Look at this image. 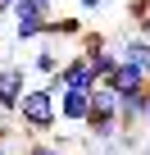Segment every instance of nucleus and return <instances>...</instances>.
<instances>
[{"mask_svg": "<svg viewBox=\"0 0 150 155\" xmlns=\"http://www.w3.org/2000/svg\"><path fill=\"white\" fill-rule=\"evenodd\" d=\"M59 82H64V91H91V87H96V73H91L87 55L64 59V64H59Z\"/></svg>", "mask_w": 150, "mask_h": 155, "instance_id": "nucleus-5", "label": "nucleus"}, {"mask_svg": "<svg viewBox=\"0 0 150 155\" xmlns=\"http://www.w3.org/2000/svg\"><path fill=\"white\" fill-rule=\"evenodd\" d=\"M78 32H82L78 18H46V28H41V37H78Z\"/></svg>", "mask_w": 150, "mask_h": 155, "instance_id": "nucleus-12", "label": "nucleus"}, {"mask_svg": "<svg viewBox=\"0 0 150 155\" xmlns=\"http://www.w3.org/2000/svg\"><path fill=\"white\" fill-rule=\"evenodd\" d=\"M14 119H18V128H27V132H50V128L59 123L55 91H50V87H27L23 101H18V110H14Z\"/></svg>", "mask_w": 150, "mask_h": 155, "instance_id": "nucleus-2", "label": "nucleus"}, {"mask_svg": "<svg viewBox=\"0 0 150 155\" xmlns=\"http://www.w3.org/2000/svg\"><path fill=\"white\" fill-rule=\"evenodd\" d=\"M23 91H27V68L23 64H5V78H0V114L5 119H14Z\"/></svg>", "mask_w": 150, "mask_h": 155, "instance_id": "nucleus-4", "label": "nucleus"}, {"mask_svg": "<svg viewBox=\"0 0 150 155\" xmlns=\"http://www.w3.org/2000/svg\"><path fill=\"white\" fill-rule=\"evenodd\" d=\"M145 155H150V150H145Z\"/></svg>", "mask_w": 150, "mask_h": 155, "instance_id": "nucleus-20", "label": "nucleus"}, {"mask_svg": "<svg viewBox=\"0 0 150 155\" xmlns=\"http://www.w3.org/2000/svg\"><path fill=\"white\" fill-rule=\"evenodd\" d=\"M9 5H14V0H0V9H9Z\"/></svg>", "mask_w": 150, "mask_h": 155, "instance_id": "nucleus-18", "label": "nucleus"}, {"mask_svg": "<svg viewBox=\"0 0 150 155\" xmlns=\"http://www.w3.org/2000/svg\"><path fill=\"white\" fill-rule=\"evenodd\" d=\"M109 87H114V91H127V87H150V78H145L141 68H132L127 59H118V68L109 73Z\"/></svg>", "mask_w": 150, "mask_h": 155, "instance_id": "nucleus-9", "label": "nucleus"}, {"mask_svg": "<svg viewBox=\"0 0 150 155\" xmlns=\"http://www.w3.org/2000/svg\"><path fill=\"white\" fill-rule=\"evenodd\" d=\"M87 55V64H91V73H96V82H109V73L118 68V50H82Z\"/></svg>", "mask_w": 150, "mask_h": 155, "instance_id": "nucleus-10", "label": "nucleus"}, {"mask_svg": "<svg viewBox=\"0 0 150 155\" xmlns=\"http://www.w3.org/2000/svg\"><path fill=\"white\" fill-rule=\"evenodd\" d=\"M27 68H37L41 78H55V73H59V50H50V46H41V50L32 55V64H27Z\"/></svg>", "mask_w": 150, "mask_h": 155, "instance_id": "nucleus-11", "label": "nucleus"}, {"mask_svg": "<svg viewBox=\"0 0 150 155\" xmlns=\"http://www.w3.org/2000/svg\"><path fill=\"white\" fill-rule=\"evenodd\" d=\"M0 78H5V59H0Z\"/></svg>", "mask_w": 150, "mask_h": 155, "instance_id": "nucleus-19", "label": "nucleus"}, {"mask_svg": "<svg viewBox=\"0 0 150 155\" xmlns=\"http://www.w3.org/2000/svg\"><path fill=\"white\" fill-rule=\"evenodd\" d=\"M136 23H141V37L150 41V14H145V18H136Z\"/></svg>", "mask_w": 150, "mask_h": 155, "instance_id": "nucleus-15", "label": "nucleus"}, {"mask_svg": "<svg viewBox=\"0 0 150 155\" xmlns=\"http://www.w3.org/2000/svg\"><path fill=\"white\" fill-rule=\"evenodd\" d=\"M141 110H145V87H127V91H118V123H123V128L141 123Z\"/></svg>", "mask_w": 150, "mask_h": 155, "instance_id": "nucleus-7", "label": "nucleus"}, {"mask_svg": "<svg viewBox=\"0 0 150 155\" xmlns=\"http://www.w3.org/2000/svg\"><path fill=\"white\" fill-rule=\"evenodd\" d=\"M132 14H136V18H145V14H150V0H132Z\"/></svg>", "mask_w": 150, "mask_h": 155, "instance_id": "nucleus-14", "label": "nucleus"}, {"mask_svg": "<svg viewBox=\"0 0 150 155\" xmlns=\"http://www.w3.org/2000/svg\"><path fill=\"white\" fill-rule=\"evenodd\" d=\"M82 128H87L91 137H100V141H109V137L123 128V123H118V91H114L109 82H96V87H91V105H87Z\"/></svg>", "mask_w": 150, "mask_h": 155, "instance_id": "nucleus-1", "label": "nucleus"}, {"mask_svg": "<svg viewBox=\"0 0 150 155\" xmlns=\"http://www.w3.org/2000/svg\"><path fill=\"white\" fill-rule=\"evenodd\" d=\"M87 105H91V91H59L55 96V110L64 123H82L87 119Z\"/></svg>", "mask_w": 150, "mask_h": 155, "instance_id": "nucleus-6", "label": "nucleus"}, {"mask_svg": "<svg viewBox=\"0 0 150 155\" xmlns=\"http://www.w3.org/2000/svg\"><path fill=\"white\" fill-rule=\"evenodd\" d=\"M78 5H82V9H100V5H105V0H78Z\"/></svg>", "mask_w": 150, "mask_h": 155, "instance_id": "nucleus-16", "label": "nucleus"}, {"mask_svg": "<svg viewBox=\"0 0 150 155\" xmlns=\"http://www.w3.org/2000/svg\"><path fill=\"white\" fill-rule=\"evenodd\" d=\"M118 59H127L132 68H141V73L150 78V41H145V37H132V41H123Z\"/></svg>", "mask_w": 150, "mask_h": 155, "instance_id": "nucleus-8", "label": "nucleus"}, {"mask_svg": "<svg viewBox=\"0 0 150 155\" xmlns=\"http://www.w3.org/2000/svg\"><path fill=\"white\" fill-rule=\"evenodd\" d=\"M141 119L150 123V87H145V110H141Z\"/></svg>", "mask_w": 150, "mask_h": 155, "instance_id": "nucleus-17", "label": "nucleus"}, {"mask_svg": "<svg viewBox=\"0 0 150 155\" xmlns=\"http://www.w3.org/2000/svg\"><path fill=\"white\" fill-rule=\"evenodd\" d=\"M23 155H68V150H64V146H55V141H41V137H37V141H27V150H23Z\"/></svg>", "mask_w": 150, "mask_h": 155, "instance_id": "nucleus-13", "label": "nucleus"}, {"mask_svg": "<svg viewBox=\"0 0 150 155\" xmlns=\"http://www.w3.org/2000/svg\"><path fill=\"white\" fill-rule=\"evenodd\" d=\"M9 18H14V41H37L50 18V0H14Z\"/></svg>", "mask_w": 150, "mask_h": 155, "instance_id": "nucleus-3", "label": "nucleus"}]
</instances>
